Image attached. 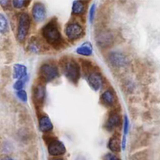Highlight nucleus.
<instances>
[{
	"label": "nucleus",
	"instance_id": "nucleus-1",
	"mask_svg": "<svg viewBox=\"0 0 160 160\" xmlns=\"http://www.w3.org/2000/svg\"><path fill=\"white\" fill-rule=\"evenodd\" d=\"M42 34L47 42L52 45H59L62 40V36L59 28L54 21L49 22L42 29Z\"/></svg>",
	"mask_w": 160,
	"mask_h": 160
},
{
	"label": "nucleus",
	"instance_id": "nucleus-2",
	"mask_svg": "<svg viewBox=\"0 0 160 160\" xmlns=\"http://www.w3.org/2000/svg\"><path fill=\"white\" fill-rule=\"evenodd\" d=\"M62 71L71 82L77 83L80 78V67L73 59H67L62 65Z\"/></svg>",
	"mask_w": 160,
	"mask_h": 160
},
{
	"label": "nucleus",
	"instance_id": "nucleus-3",
	"mask_svg": "<svg viewBox=\"0 0 160 160\" xmlns=\"http://www.w3.org/2000/svg\"><path fill=\"white\" fill-rule=\"evenodd\" d=\"M31 20L28 14L21 13L19 17V26L17 31V38L20 42H23L30 28Z\"/></svg>",
	"mask_w": 160,
	"mask_h": 160
},
{
	"label": "nucleus",
	"instance_id": "nucleus-4",
	"mask_svg": "<svg viewBox=\"0 0 160 160\" xmlns=\"http://www.w3.org/2000/svg\"><path fill=\"white\" fill-rule=\"evenodd\" d=\"M40 76L42 80L49 82L59 77V70L52 64H44L40 68Z\"/></svg>",
	"mask_w": 160,
	"mask_h": 160
},
{
	"label": "nucleus",
	"instance_id": "nucleus-5",
	"mask_svg": "<svg viewBox=\"0 0 160 160\" xmlns=\"http://www.w3.org/2000/svg\"><path fill=\"white\" fill-rule=\"evenodd\" d=\"M65 33L69 39L76 40L82 35L83 28L78 23H72L67 25L65 29Z\"/></svg>",
	"mask_w": 160,
	"mask_h": 160
},
{
	"label": "nucleus",
	"instance_id": "nucleus-6",
	"mask_svg": "<svg viewBox=\"0 0 160 160\" xmlns=\"http://www.w3.org/2000/svg\"><path fill=\"white\" fill-rule=\"evenodd\" d=\"M48 151L51 156H61L66 152V148L62 142L58 140H53L48 144Z\"/></svg>",
	"mask_w": 160,
	"mask_h": 160
},
{
	"label": "nucleus",
	"instance_id": "nucleus-7",
	"mask_svg": "<svg viewBox=\"0 0 160 160\" xmlns=\"http://www.w3.org/2000/svg\"><path fill=\"white\" fill-rule=\"evenodd\" d=\"M32 16L33 18L36 21H42L45 18V16H46L45 6L41 2L34 3L32 9Z\"/></svg>",
	"mask_w": 160,
	"mask_h": 160
},
{
	"label": "nucleus",
	"instance_id": "nucleus-8",
	"mask_svg": "<svg viewBox=\"0 0 160 160\" xmlns=\"http://www.w3.org/2000/svg\"><path fill=\"white\" fill-rule=\"evenodd\" d=\"M88 81L91 88L95 91H98L102 86V78L101 74L97 72L91 73L88 78Z\"/></svg>",
	"mask_w": 160,
	"mask_h": 160
},
{
	"label": "nucleus",
	"instance_id": "nucleus-9",
	"mask_svg": "<svg viewBox=\"0 0 160 160\" xmlns=\"http://www.w3.org/2000/svg\"><path fill=\"white\" fill-rule=\"evenodd\" d=\"M109 59L111 63L115 67H124L128 64V59L120 52H112Z\"/></svg>",
	"mask_w": 160,
	"mask_h": 160
},
{
	"label": "nucleus",
	"instance_id": "nucleus-10",
	"mask_svg": "<svg viewBox=\"0 0 160 160\" xmlns=\"http://www.w3.org/2000/svg\"><path fill=\"white\" fill-rule=\"evenodd\" d=\"M121 123V120L119 114L117 113H112L109 116L107 122L106 123V128L108 131H112L114 128L119 127Z\"/></svg>",
	"mask_w": 160,
	"mask_h": 160
},
{
	"label": "nucleus",
	"instance_id": "nucleus-11",
	"mask_svg": "<svg viewBox=\"0 0 160 160\" xmlns=\"http://www.w3.org/2000/svg\"><path fill=\"white\" fill-rule=\"evenodd\" d=\"M97 42L100 46L106 48L112 43V37L110 33H102L98 35V38H97Z\"/></svg>",
	"mask_w": 160,
	"mask_h": 160
},
{
	"label": "nucleus",
	"instance_id": "nucleus-12",
	"mask_svg": "<svg viewBox=\"0 0 160 160\" xmlns=\"http://www.w3.org/2000/svg\"><path fill=\"white\" fill-rule=\"evenodd\" d=\"M13 77L18 80H23L27 78V68L21 64H16L13 67Z\"/></svg>",
	"mask_w": 160,
	"mask_h": 160
},
{
	"label": "nucleus",
	"instance_id": "nucleus-13",
	"mask_svg": "<svg viewBox=\"0 0 160 160\" xmlns=\"http://www.w3.org/2000/svg\"><path fill=\"white\" fill-rule=\"evenodd\" d=\"M53 128V125L51 120L46 116L42 117L39 120V129L42 132H48L52 131Z\"/></svg>",
	"mask_w": 160,
	"mask_h": 160
},
{
	"label": "nucleus",
	"instance_id": "nucleus-14",
	"mask_svg": "<svg viewBox=\"0 0 160 160\" xmlns=\"http://www.w3.org/2000/svg\"><path fill=\"white\" fill-rule=\"evenodd\" d=\"M101 98H102V101L103 102V103L107 106H112L116 101L114 94L112 93L110 90L106 91V92L102 94Z\"/></svg>",
	"mask_w": 160,
	"mask_h": 160
},
{
	"label": "nucleus",
	"instance_id": "nucleus-15",
	"mask_svg": "<svg viewBox=\"0 0 160 160\" xmlns=\"http://www.w3.org/2000/svg\"><path fill=\"white\" fill-rule=\"evenodd\" d=\"M34 99L37 102H42L44 101V98L45 96V88L42 85H38L34 89Z\"/></svg>",
	"mask_w": 160,
	"mask_h": 160
},
{
	"label": "nucleus",
	"instance_id": "nucleus-16",
	"mask_svg": "<svg viewBox=\"0 0 160 160\" xmlns=\"http://www.w3.org/2000/svg\"><path fill=\"white\" fill-rule=\"evenodd\" d=\"M77 52L80 55H82V56H91L92 53V45H91L89 42L84 43L81 47H79V48L77 49Z\"/></svg>",
	"mask_w": 160,
	"mask_h": 160
},
{
	"label": "nucleus",
	"instance_id": "nucleus-17",
	"mask_svg": "<svg viewBox=\"0 0 160 160\" xmlns=\"http://www.w3.org/2000/svg\"><path fill=\"white\" fill-rule=\"evenodd\" d=\"M84 2L82 1H74L73 2V7H72V12L73 14L80 15L82 14L84 11Z\"/></svg>",
	"mask_w": 160,
	"mask_h": 160
},
{
	"label": "nucleus",
	"instance_id": "nucleus-18",
	"mask_svg": "<svg viewBox=\"0 0 160 160\" xmlns=\"http://www.w3.org/2000/svg\"><path fill=\"white\" fill-rule=\"evenodd\" d=\"M109 148L112 152L120 151V140L117 137H112L109 142Z\"/></svg>",
	"mask_w": 160,
	"mask_h": 160
},
{
	"label": "nucleus",
	"instance_id": "nucleus-19",
	"mask_svg": "<svg viewBox=\"0 0 160 160\" xmlns=\"http://www.w3.org/2000/svg\"><path fill=\"white\" fill-rule=\"evenodd\" d=\"M8 30V23L6 17L0 13V33H5Z\"/></svg>",
	"mask_w": 160,
	"mask_h": 160
},
{
	"label": "nucleus",
	"instance_id": "nucleus-20",
	"mask_svg": "<svg viewBox=\"0 0 160 160\" xmlns=\"http://www.w3.org/2000/svg\"><path fill=\"white\" fill-rule=\"evenodd\" d=\"M29 1H19V0H15V1H12V5L15 8H17V9H20L22 7H24L27 5L29 4Z\"/></svg>",
	"mask_w": 160,
	"mask_h": 160
},
{
	"label": "nucleus",
	"instance_id": "nucleus-21",
	"mask_svg": "<svg viewBox=\"0 0 160 160\" xmlns=\"http://www.w3.org/2000/svg\"><path fill=\"white\" fill-rule=\"evenodd\" d=\"M27 79H28V78H25V79H23V80H18L17 81H16V83L13 85L14 89L17 91L22 90V88H23V86H24V84L25 82H26Z\"/></svg>",
	"mask_w": 160,
	"mask_h": 160
},
{
	"label": "nucleus",
	"instance_id": "nucleus-22",
	"mask_svg": "<svg viewBox=\"0 0 160 160\" xmlns=\"http://www.w3.org/2000/svg\"><path fill=\"white\" fill-rule=\"evenodd\" d=\"M17 95L22 102H26L28 100V96H27V93L25 91L23 90H20L18 91L17 92Z\"/></svg>",
	"mask_w": 160,
	"mask_h": 160
},
{
	"label": "nucleus",
	"instance_id": "nucleus-23",
	"mask_svg": "<svg viewBox=\"0 0 160 160\" xmlns=\"http://www.w3.org/2000/svg\"><path fill=\"white\" fill-rule=\"evenodd\" d=\"M104 160H120V159L114 155L109 153V154H106L105 156Z\"/></svg>",
	"mask_w": 160,
	"mask_h": 160
},
{
	"label": "nucleus",
	"instance_id": "nucleus-24",
	"mask_svg": "<svg viewBox=\"0 0 160 160\" xmlns=\"http://www.w3.org/2000/svg\"><path fill=\"white\" fill-rule=\"evenodd\" d=\"M95 5L93 4L91 7V10H90V21L92 22L93 21L94 19V15H95Z\"/></svg>",
	"mask_w": 160,
	"mask_h": 160
},
{
	"label": "nucleus",
	"instance_id": "nucleus-25",
	"mask_svg": "<svg viewBox=\"0 0 160 160\" xmlns=\"http://www.w3.org/2000/svg\"><path fill=\"white\" fill-rule=\"evenodd\" d=\"M128 130H129V121H128V117H125V122H124V133H125V134H128Z\"/></svg>",
	"mask_w": 160,
	"mask_h": 160
},
{
	"label": "nucleus",
	"instance_id": "nucleus-26",
	"mask_svg": "<svg viewBox=\"0 0 160 160\" xmlns=\"http://www.w3.org/2000/svg\"><path fill=\"white\" fill-rule=\"evenodd\" d=\"M10 3L9 1H1L0 2V4L2 6L3 8H7L9 6V4Z\"/></svg>",
	"mask_w": 160,
	"mask_h": 160
},
{
	"label": "nucleus",
	"instance_id": "nucleus-27",
	"mask_svg": "<svg viewBox=\"0 0 160 160\" xmlns=\"http://www.w3.org/2000/svg\"><path fill=\"white\" fill-rule=\"evenodd\" d=\"M125 145H126V138L123 137V142H122V147H123V149H124L125 148Z\"/></svg>",
	"mask_w": 160,
	"mask_h": 160
},
{
	"label": "nucleus",
	"instance_id": "nucleus-28",
	"mask_svg": "<svg viewBox=\"0 0 160 160\" xmlns=\"http://www.w3.org/2000/svg\"><path fill=\"white\" fill-rule=\"evenodd\" d=\"M1 160H15V159H13L12 158H11V157H9V156H6V157L2 158Z\"/></svg>",
	"mask_w": 160,
	"mask_h": 160
},
{
	"label": "nucleus",
	"instance_id": "nucleus-29",
	"mask_svg": "<svg viewBox=\"0 0 160 160\" xmlns=\"http://www.w3.org/2000/svg\"><path fill=\"white\" fill-rule=\"evenodd\" d=\"M53 160H63L62 159H54Z\"/></svg>",
	"mask_w": 160,
	"mask_h": 160
}]
</instances>
